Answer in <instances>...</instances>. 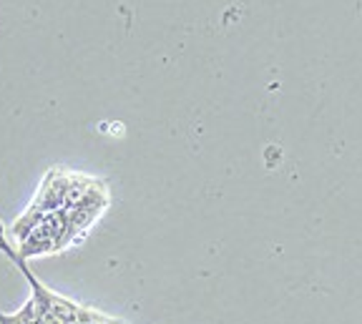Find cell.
<instances>
[{"mask_svg":"<svg viewBox=\"0 0 362 324\" xmlns=\"http://www.w3.org/2000/svg\"><path fill=\"white\" fill-rule=\"evenodd\" d=\"M71 246V234H68V216L66 211H53L43 216L25 239L18 241V254L23 259H33V256H45L63 251Z\"/></svg>","mask_w":362,"mask_h":324,"instance_id":"1","label":"cell"},{"mask_svg":"<svg viewBox=\"0 0 362 324\" xmlns=\"http://www.w3.org/2000/svg\"><path fill=\"white\" fill-rule=\"evenodd\" d=\"M71 176H74V171L58 169V166L48 171L45 179H43V184H40L38 193H35L33 204H30L28 209L35 211V214H40V216L66 209L68 188H71Z\"/></svg>","mask_w":362,"mask_h":324,"instance_id":"2","label":"cell"}]
</instances>
